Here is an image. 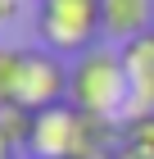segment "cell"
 Returning <instances> with one entry per match:
<instances>
[{"instance_id": "ba28073f", "label": "cell", "mask_w": 154, "mask_h": 159, "mask_svg": "<svg viewBox=\"0 0 154 159\" xmlns=\"http://www.w3.org/2000/svg\"><path fill=\"white\" fill-rule=\"evenodd\" d=\"M18 59H23L18 46H0V105H14L18 96Z\"/></svg>"}, {"instance_id": "277c9868", "label": "cell", "mask_w": 154, "mask_h": 159, "mask_svg": "<svg viewBox=\"0 0 154 159\" xmlns=\"http://www.w3.org/2000/svg\"><path fill=\"white\" fill-rule=\"evenodd\" d=\"M64 100H68V59L55 55V50H46V46H23L14 105L50 109V105H64Z\"/></svg>"}, {"instance_id": "5b68a950", "label": "cell", "mask_w": 154, "mask_h": 159, "mask_svg": "<svg viewBox=\"0 0 154 159\" xmlns=\"http://www.w3.org/2000/svg\"><path fill=\"white\" fill-rule=\"evenodd\" d=\"M118 50H122V73H127V118L154 114V32H145Z\"/></svg>"}, {"instance_id": "30bf717a", "label": "cell", "mask_w": 154, "mask_h": 159, "mask_svg": "<svg viewBox=\"0 0 154 159\" xmlns=\"http://www.w3.org/2000/svg\"><path fill=\"white\" fill-rule=\"evenodd\" d=\"M109 159H154V150H145L141 141H131L127 132H122V141H118V150H113V155Z\"/></svg>"}, {"instance_id": "8992f818", "label": "cell", "mask_w": 154, "mask_h": 159, "mask_svg": "<svg viewBox=\"0 0 154 159\" xmlns=\"http://www.w3.org/2000/svg\"><path fill=\"white\" fill-rule=\"evenodd\" d=\"M100 23H104V41L127 46L154 32V0H100Z\"/></svg>"}, {"instance_id": "7a4b0ae2", "label": "cell", "mask_w": 154, "mask_h": 159, "mask_svg": "<svg viewBox=\"0 0 154 159\" xmlns=\"http://www.w3.org/2000/svg\"><path fill=\"white\" fill-rule=\"evenodd\" d=\"M36 41L64 59H77L82 50L104 41L100 0H36Z\"/></svg>"}, {"instance_id": "7c38bea8", "label": "cell", "mask_w": 154, "mask_h": 159, "mask_svg": "<svg viewBox=\"0 0 154 159\" xmlns=\"http://www.w3.org/2000/svg\"><path fill=\"white\" fill-rule=\"evenodd\" d=\"M0 159H18V150L9 146V136H5V132H0Z\"/></svg>"}, {"instance_id": "6da1fadb", "label": "cell", "mask_w": 154, "mask_h": 159, "mask_svg": "<svg viewBox=\"0 0 154 159\" xmlns=\"http://www.w3.org/2000/svg\"><path fill=\"white\" fill-rule=\"evenodd\" d=\"M68 105L91 118H127V73L118 46L100 41L68 59Z\"/></svg>"}, {"instance_id": "9c48e42d", "label": "cell", "mask_w": 154, "mask_h": 159, "mask_svg": "<svg viewBox=\"0 0 154 159\" xmlns=\"http://www.w3.org/2000/svg\"><path fill=\"white\" fill-rule=\"evenodd\" d=\"M122 132H127L131 141H141L145 150H154V114H136V118H127Z\"/></svg>"}, {"instance_id": "52a82bcc", "label": "cell", "mask_w": 154, "mask_h": 159, "mask_svg": "<svg viewBox=\"0 0 154 159\" xmlns=\"http://www.w3.org/2000/svg\"><path fill=\"white\" fill-rule=\"evenodd\" d=\"M32 127H36V109H27V105H0V132L9 136L14 150H27Z\"/></svg>"}, {"instance_id": "8fae6325", "label": "cell", "mask_w": 154, "mask_h": 159, "mask_svg": "<svg viewBox=\"0 0 154 159\" xmlns=\"http://www.w3.org/2000/svg\"><path fill=\"white\" fill-rule=\"evenodd\" d=\"M14 14H18V0H0V27H5V23H9V18H14Z\"/></svg>"}, {"instance_id": "3957f363", "label": "cell", "mask_w": 154, "mask_h": 159, "mask_svg": "<svg viewBox=\"0 0 154 159\" xmlns=\"http://www.w3.org/2000/svg\"><path fill=\"white\" fill-rule=\"evenodd\" d=\"M27 155L32 159H86L91 155V114H82L68 100L50 105V109H36Z\"/></svg>"}]
</instances>
